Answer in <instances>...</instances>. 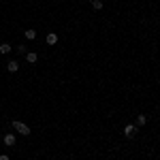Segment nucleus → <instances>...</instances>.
<instances>
[{"instance_id":"obj_7","label":"nucleus","mask_w":160,"mask_h":160,"mask_svg":"<svg viewBox=\"0 0 160 160\" xmlns=\"http://www.w3.org/2000/svg\"><path fill=\"white\" fill-rule=\"evenodd\" d=\"M13 47L9 45V43H0V53H11Z\"/></svg>"},{"instance_id":"obj_12","label":"nucleus","mask_w":160,"mask_h":160,"mask_svg":"<svg viewBox=\"0 0 160 160\" xmlns=\"http://www.w3.org/2000/svg\"><path fill=\"white\" fill-rule=\"evenodd\" d=\"M0 160H9V156L7 154H0Z\"/></svg>"},{"instance_id":"obj_10","label":"nucleus","mask_w":160,"mask_h":160,"mask_svg":"<svg viewBox=\"0 0 160 160\" xmlns=\"http://www.w3.org/2000/svg\"><path fill=\"white\" fill-rule=\"evenodd\" d=\"M92 7H94V11H100L102 9V0H92Z\"/></svg>"},{"instance_id":"obj_3","label":"nucleus","mask_w":160,"mask_h":160,"mask_svg":"<svg viewBox=\"0 0 160 160\" xmlns=\"http://www.w3.org/2000/svg\"><path fill=\"white\" fill-rule=\"evenodd\" d=\"M2 141H4V145H7V148H13V145H15V141H17V137L13 135V132H9V135H4Z\"/></svg>"},{"instance_id":"obj_2","label":"nucleus","mask_w":160,"mask_h":160,"mask_svg":"<svg viewBox=\"0 0 160 160\" xmlns=\"http://www.w3.org/2000/svg\"><path fill=\"white\" fill-rule=\"evenodd\" d=\"M135 135H137V126H135V124H128V126H124V137L132 139Z\"/></svg>"},{"instance_id":"obj_11","label":"nucleus","mask_w":160,"mask_h":160,"mask_svg":"<svg viewBox=\"0 0 160 160\" xmlns=\"http://www.w3.org/2000/svg\"><path fill=\"white\" fill-rule=\"evenodd\" d=\"M15 49H17V53H28V51H26V45H17Z\"/></svg>"},{"instance_id":"obj_6","label":"nucleus","mask_w":160,"mask_h":160,"mask_svg":"<svg viewBox=\"0 0 160 160\" xmlns=\"http://www.w3.org/2000/svg\"><path fill=\"white\" fill-rule=\"evenodd\" d=\"M26 60L30 62V64H37V62H38V56L34 53V51H28V53H26Z\"/></svg>"},{"instance_id":"obj_9","label":"nucleus","mask_w":160,"mask_h":160,"mask_svg":"<svg viewBox=\"0 0 160 160\" xmlns=\"http://www.w3.org/2000/svg\"><path fill=\"white\" fill-rule=\"evenodd\" d=\"M145 122H148L145 115H137V124H135V126H145Z\"/></svg>"},{"instance_id":"obj_5","label":"nucleus","mask_w":160,"mask_h":160,"mask_svg":"<svg viewBox=\"0 0 160 160\" xmlns=\"http://www.w3.org/2000/svg\"><path fill=\"white\" fill-rule=\"evenodd\" d=\"M45 41H47V45H56V43H58V34H56V32H49V34L45 37Z\"/></svg>"},{"instance_id":"obj_1","label":"nucleus","mask_w":160,"mask_h":160,"mask_svg":"<svg viewBox=\"0 0 160 160\" xmlns=\"http://www.w3.org/2000/svg\"><path fill=\"white\" fill-rule=\"evenodd\" d=\"M13 128H15V130H17L22 137H28L30 132H32V130H30V126H28V124H24V122H19V120H13Z\"/></svg>"},{"instance_id":"obj_8","label":"nucleus","mask_w":160,"mask_h":160,"mask_svg":"<svg viewBox=\"0 0 160 160\" xmlns=\"http://www.w3.org/2000/svg\"><path fill=\"white\" fill-rule=\"evenodd\" d=\"M24 37L28 38V41H34V38H37V30H26Z\"/></svg>"},{"instance_id":"obj_4","label":"nucleus","mask_w":160,"mask_h":160,"mask_svg":"<svg viewBox=\"0 0 160 160\" xmlns=\"http://www.w3.org/2000/svg\"><path fill=\"white\" fill-rule=\"evenodd\" d=\"M7 71H9V73H17V71H19V62L17 60H9L7 62Z\"/></svg>"}]
</instances>
